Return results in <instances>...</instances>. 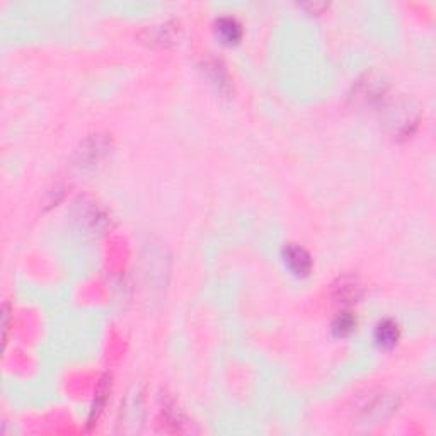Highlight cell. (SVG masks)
Returning <instances> with one entry per match:
<instances>
[{"label": "cell", "instance_id": "cell-1", "mask_svg": "<svg viewBox=\"0 0 436 436\" xmlns=\"http://www.w3.org/2000/svg\"><path fill=\"white\" fill-rule=\"evenodd\" d=\"M283 261L284 264L288 266L291 273L295 276H309L310 271H312V257L307 253L304 247L295 246V244H288L283 249Z\"/></svg>", "mask_w": 436, "mask_h": 436}, {"label": "cell", "instance_id": "cell-2", "mask_svg": "<svg viewBox=\"0 0 436 436\" xmlns=\"http://www.w3.org/2000/svg\"><path fill=\"white\" fill-rule=\"evenodd\" d=\"M332 293L339 304H354L361 297V287L354 278L345 276V278H339L338 283H334Z\"/></svg>", "mask_w": 436, "mask_h": 436}, {"label": "cell", "instance_id": "cell-3", "mask_svg": "<svg viewBox=\"0 0 436 436\" xmlns=\"http://www.w3.org/2000/svg\"><path fill=\"white\" fill-rule=\"evenodd\" d=\"M215 31L220 42L228 44V46L239 43L240 38H242V28H240V24L234 17H220L215 22Z\"/></svg>", "mask_w": 436, "mask_h": 436}, {"label": "cell", "instance_id": "cell-4", "mask_svg": "<svg viewBox=\"0 0 436 436\" xmlns=\"http://www.w3.org/2000/svg\"><path fill=\"white\" fill-rule=\"evenodd\" d=\"M401 339V331L394 320L385 319L379 324L375 329V341L380 348L392 349Z\"/></svg>", "mask_w": 436, "mask_h": 436}, {"label": "cell", "instance_id": "cell-5", "mask_svg": "<svg viewBox=\"0 0 436 436\" xmlns=\"http://www.w3.org/2000/svg\"><path fill=\"white\" fill-rule=\"evenodd\" d=\"M356 329V317L351 316L349 312L339 314L332 323V332L336 338H346Z\"/></svg>", "mask_w": 436, "mask_h": 436}, {"label": "cell", "instance_id": "cell-6", "mask_svg": "<svg viewBox=\"0 0 436 436\" xmlns=\"http://www.w3.org/2000/svg\"><path fill=\"white\" fill-rule=\"evenodd\" d=\"M108 394H109V383H108V376H106L105 380L101 382V385H99V390H98V395H96V402L94 406H92V411H91V417H89V424H96L94 421H98L99 415H101L102 408H105L106 404V399H108Z\"/></svg>", "mask_w": 436, "mask_h": 436}]
</instances>
